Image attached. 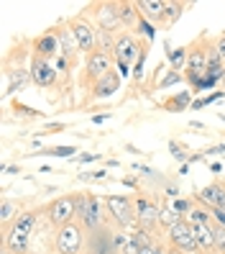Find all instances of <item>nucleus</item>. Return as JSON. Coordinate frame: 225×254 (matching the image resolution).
I'll return each instance as SVG.
<instances>
[{
  "label": "nucleus",
  "instance_id": "obj_1",
  "mask_svg": "<svg viewBox=\"0 0 225 254\" xmlns=\"http://www.w3.org/2000/svg\"><path fill=\"white\" fill-rule=\"evenodd\" d=\"M41 208H31V211H21L18 218L3 229V249L8 254H28V244H31V234L39 226Z\"/></svg>",
  "mask_w": 225,
  "mask_h": 254
},
{
  "label": "nucleus",
  "instance_id": "obj_2",
  "mask_svg": "<svg viewBox=\"0 0 225 254\" xmlns=\"http://www.w3.org/2000/svg\"><path fill=\"white\" fill-rule=\"evenodd\" d=\"M54 254H85L87 249V229L77 221L54 231Z\"/></svg>",
  "mask_w": 225,
  "mask_h": 254
},
{
  "label": "nucleus",
  "instance_id": "obj_3",
  "mask_svg": "<svg viewBox=\"0 0 225 254\" xmlns=\"http://www.w3.org/2000/svg\"><path fill=\"white\" fill-rule=\"evenodd\" d=\"M77 211H80V192H69V195H59L56 200H51L44 208V216L54 229H62L67 223L77 221Z\"/></svg>",
  "mask_w": 225,
  "mask_h": 254
},
{
  "label": "nucleus",
  "instance_id": "obj_4",
  "mask_svg": "<svg viewBox=\"0 0 225 254\" xmlns=\"http://www.w3.org/2000/svg\"><path fill=\"white\" fill-rule=\"evenodd\" d=\"M105 211L113 218V226L118 229L136 226V200H131L128 195H108L105 198Z\"/></svg>",
  "mask_w": 225,
  "mask_h": 254
},
{
  "label": "nucleus",
  "instance_id": "obj_5",
  "mask_svg": "<svg viewBox=\"0 0 225 254\" xmlns=\"http://www.w3.org/2000/svg\"><path fill=\"white\" fill-rule=\"evenodd\" d=\"M102 211H105V203H100V198L97 195H92V192H80V211H77V218H80V223L87 229V234L90 231H97L100 226H105V216H102Z\"/></svg>",
  "mask_w": 225,
  "mask_h": 254
},
{
  "label": "nucleus",
  "instance_id": "obj_6",
  "mask_svg": "<svg viewBox=\"0 0 225 254\" xmlns=\"http://www.w3.org/2000/svg\"><path fill=\"white\" fill-rule=\"evenodd\" d=\"M143 47L138 44V39L128 34V31H118L115 34V44H113V59L115 67H131L133 62H138Z\"/></svg>",
  "mask_w": 225,
  "mask_h": 254
},
{
  "label": "nucleus",
  "instance_id": "obj_7",
  "mask_svg": "<svg viewBox=\"0 0 225 254\" xmlns=\"http://www.w3.org/2000/svg\"><path fill=\"white\" fill-rule=\"evenodd\" d=\"M67 28H69V34H72V39H74V44H77L80 52L92 54V52L97 49V26H92L85 16L69 18Z\"/></svg>",
  "mask_w": 225,
  "mask_h": 254
},
{
  "label": "nucleus",
  "instance_id": "obj_8",
  "mask_svg": "<svg viewBox=\"0 0 225 254\" xmlns=\"http://www.w3.org/2000/svg\"><path fill=\"white\" fill-rule=\"evenodd\" d=\"M167 244L169 247H177L179 252H184V254H197V242H194V229L187 223V218L182 221H177L174 226L167 231Z\"/></svg>",
  "mask_w": 225,
  "mask_h": 254
},
{
  "label": "nucleus",
  "instance_id": "obj_9",
  "mask_svg": "<svg viewBox=\"0 0 225 254\" xmlns=\"http://www.w3.org/2000/svg\"><path fill=\"white\" fill-rule=\"evenodd\" d=\"M85 72H87V80L90 82H100L105 74L113 72V54L102 52V49H95L92 54H87Z\"/></svg>",
  "mask_w": 225,
  "mask_h": 254
},
{
  "label": "nucleus",
  "instance_id": "obj_10",
  "mask_svg": "<svg viewBox=\"0 0 225 254\" xmlns=\"http://www.w3.org/2000/svg\"><path fill=\"white\" fill-rule=\"evenodd\" d=\"M113 229L115 226L105 223V226H100L97 231H90L85 254H118L115 247H113Z\"/></svg>",
  "mask_w": 225,
  "mask_h": 254
},
{
  "label": "nucleus",
  "instance_id": "obj_11",
  "mask_svg": "<svg viewBox=\"0 0 225 254\" xmlns=\"http://www.w3.org/2000/svg\"><path fill=\"white\" fill-rule=\"evenodd\" d=\"M92 16L97 18V31H108V34L123 31V23H121V18H118L115 3H97V5H92Z\"/></svg>",
  "mask_w": 225,
  "mask_h": 254
},
{
  "label": "nucleus",
  "instance_id": "obj_12",
  "mask_svg": "<svg viewBox=\"0 0 225 254\" xmlns=\"http://www.w3.org/2000/svg\"><path fill=\"white\" fill-rule=\"evenodd\" d=\"M159 216H161V208L154 200H148V198L136 200V226L138 229L156 231L159 229Z\"/></svg>",
  "mask_w": 225,
  "mask_h": 254
},
{
  "label": "nucleus",
  "instance_id": "obj_13",
  "mask_svg": "<svg viewBox=\"0 0 225 254\" xmlns=\"http://www.w3.org/2000/svg\"><path fill=\"white\" fill-rule=\"evenodd\" d=\"M31 82L39 85V87H51L56 82V69L51 62H46V59H41V57H34V62H31Z\"/></svg>",
  "mask_w": 225,
  "mask_h": 254
},
{
  "label": "nucleus",
  "instance_id": "obj_14",
  "mask_svg": "<svg viewBox=\"0 0 225 254\" xmlns=\"http://www.w3.org/2000/svg\"><path fill=\"white\" fill-rule=\"evenodd\" d=\"M194 200L207 205V208H225V183L215 180V183L205 185L197 195H194Z\"/></svg>",
  "mask_w": 225,
  "mask_h": 254
},
{
  "label": "nucleus",
  "instance_id": "obj_15",
  "mask_svg": "<svg viewBox=\"0 0 225 254\" xmlns=\"http://www.w3.org/2000/svg\"><path fill=\"white\" fill-rule=\"evenodd\" d=\"M34 49H36L34 57H41V59H46V62L62 54V52H59V36H54V34H44L41 39H36Z\"/></svg>",
  "mask_w": 225,
  "mask_h": 254
},
{
  "label": "nucleus",
  "instance_id": "obj_16",
  "mask_svg": "<svg viewBox=\"0 0 225 254\" xmlns=\"http://www.w3.org/2000/svg\"><path fill=\"white\" fill-rule=\"evenodd\" d=\"M136 5L148 23H164V0H138Z\"/></svg>",
  "mask_w": 225,
  "mask_h": 254
},
{
  "label": "nucleus",
  "instance_id": "obj_17",
  "mask_svg": "<svg viewBox=\"0 0 225 254\" xmlns=\"http://www.w3.org/2000/svg\"><path fill=\"white\" fill-rule=\"evenodd\" d=\"M118 87H121V74L110 72V74H105L100 82L92 85V98H110L113 93H118Z\"/></svg>",
  "mask_w": 225,
  "mask_h": 254
},
{
  "label": "nucleus",
  "instance_id": "obj_18",
  "mask_svg": "<svg viewBox=\"0 0 225 254\" xmlns=\"http://www.w3.org/2000/svg\"><path fill=\"white\" fill-rule=\"evenodd\" d=\"M115 10H118V18H121V23H123V28H128V26H138V21H141V13H138V5L136 3H115Z\"/></svg>",
  "mask_w": 225,
  "mask_h": 254
},
{
  "label": "nucleus",
  "instance_id": "obj_19",
  "mask_svg": "<svg viewBox=\"0 0 225 254\" xmlns=\"http://www.w3.org/2000/svg\"><path fill=\"white\" fill-rule=\"evenodd\" d=\"M213 223H215V221H213ZM213 223H210V226H192V229H194V242H197V249H200L202 254H213V244H215Z\"/></svg>",
  "mask_w": 225,
  "mask_h": 254
},
{
  "label": "nucleus",
  "instance_id": "obj_20",
  "mask_svg": "<svg viewBox=\"0 0 225 254\" xmlns=\"http://www.w3.org/2000/svg\"><path fill=\"white\" fill-rule=\"evenodd\" d=\"M187 223L189 226H210V223H213V211L202 203H194V208L187 216Z\"/></svg>",
  "mask_w": 225,
  "mask_h": 254
},
{
  "label": "nucleus",
  "instance_id": "obj_21",
  "mask_svg": "<svg viewBox=\"0 0 225 254\" xmlns=\"http://www.w3.org/2000/svg\"><path fill=\"white\" fill-rule=\"evenodd\" d=\"M18 213H21L18 203H13V200L3 198V203H0V221H3V229H5V226H10V223L18 218Z\"/></svg>",
  "mask_w": 225,
  "mask_h": 254
},
{
  "label": "nucleus",
  "instance_id": "obj_22",
  "mask_svg": "<svg viewBox=\"0 0 225 254\" xmlns=\"http://www.w3.org/2000/svg\"><path fill=\"white\" fill-rule=\"evenodd\" d=\"M194 203H197L194 198H172V200H169V208H172V211H174L177 216L187 218V216H189V211L194 208Z\"/></svg>",
  "mask_w": 225,
  "mask_h": 254
},
{
  "label": "nucleus",
  "instance_id": "obj_23",
  "mask_svg": "<svg viewBox=\"0 0 225 254\" xmlns=\"http://www.w3.org/2000/svg\"><path fill=\"white\" fill-rule=\"evenodd\" d=\"M31 80V72H23V69H16V72H10V82H8V90L5 95H13L16 90H21V87Z\"/></svg>",
  "mask_w": 225,
  "mask_h": 254
},
{
  "label": "nucleus",
  "instance_id": "obj_24",
  "mask_svg": "<svg viewBox=\"0 0 225 254\" xmlns=\"http://www.w3.org/2000/svg\"><path fill=\"white\" fill-rule=\"evenodd\" d=\"M187 57H189V47H177V49H172L169 52V64H172V69H182V67H187Z\"/></svg>",
  "mask_w": 225,
  "mask_h": 254
},
{
  "label": "nucleus",
  "instance_id": "obj_25",
  "mask_svg": "<svg viewBox=\"0 0 225 254\" xmlns=\"http://www.w3.org/2000/svg\"><path fill=\"white\" fill-rule=\"evenodd\" d=\"M184 13V3H167L164 0V23H174Z\"/></svg>",
  "mask_w": 225,
  "mask_h": 254
},
{
  "label": "nucleus",
  "instance_id": "obj_26",
  "mask_svg": "<svg viewBox=\"0 0 225 254\" xmlns=\"http://www.w3.org/2000/svg\"><path fill=\"white\" fill-rule=\"evenodd\" d=\"M177 221H182V216H177L172 208L167 205V208H161V216H159V229H164V231H169Z\"/></svg>",
  "mask_w": 225,
  "mask_h": 254
},
{
  "label": "nucleus",
  "instance_id": "obj_27",
  "mask_svg": "<svg viewBox=\"0 0 225 254\" xmlns=\"http://www.w3.org/2000/svg\"><path fill=\"white\" fill-rule=\"evenodd\" d=\"M213 236H215V244H213V254H225V229L213 223Z\"/></svg>",
  "mask_w": 225,
  "mask_h": 254
},
{
  "label": "nucleus",
  "instance_id": "obj_28",
  "mask_svg": "<svg viewBox=\"0 0 225 254\" xmlns=\"http://www.w3.org/2000/svg\"><path fill=\"white\" fill-rule=\"evenodd\" d=\"M136 28H138V34H143V36H146V41H154V36H156V34H154V23H148V21L141 16V21H138V26H136Z\"/></svg>",
  "mask_w": 225,
  "mask_h": 254
},
{
  "label": "nucleus",
  "instance_id": "obj_29",
  "mask_svg": "<svg viewBox=\"0 0 225 254\" xmlns=\"http://www.w3.org/2000/svg\"><path fill=\"white\" fill-rule=\"evenodd\" d=\"M177 82H182V72H177V69H172L167 77H164L159 85H161V90H167V87H172V85H177Z\"/></svg>",
  "mask_w": 225,
  "mask_h": 254
},
{
  "label": "nucleus",
  "instance_id": "obj_30",
  "mask_svg": "<svg viewBox=\"0 0 225 254\" xmlns=\"http://www.w3.org/2000/svg\"><path fill=\"white\" fill-rule=\"evenodd\" d=\"M189 103V93H182V95H177V98H172L169 103H167V111H174V108H184Z\"/></svg>",
  "mask_w": 225,
  "mask_h": 254
},
{
  "label": "nucleus",
  "instance_id": "obj_31",
  "mask_svg": "<svg viewBox=\"0 0 225 254\" xmlns=\"http://www.w3.org/2000/svg\"><path fill=\"white\" fill-rule=\"evenodd\" d=\"M46 154H51V157H72V154H77V149L74 146H54Z\"/></svg>",
  "mask_w": 225,
  "mask_h": 254
},
{
  "label": "nucleus",
  "instance_id": "obj_32",
  "mask_svg": "<svg viewBox=\"0 0 225 254\" xmlns=\"http://www.w3.org/2000/svg\"><path fill=\"white\" fill-rule=\"evenodd\" d=\"M105 175H108V172H102V170H97V172H85V175H80V180H85V183H102Z\"/></svg>",
  "mask_w": 225,
  "mask_h": 254
},
{
  "label": "nucleus",
  "instance_id": "obj_33",
  "mask_svg": "<svg viewBox=\"0 0 225 254\" xmlns=\"http://www.w3.org/2000/svg\"><path fill=\"white\" fill-rule=\"evenodd\" d=\"M210 211H213V221L225 229V208H210Z\"/></svg>",
  "mask_w": 225,
  "mask_h": 254
},
{
  "label": "nucleus",
  "instance_id": "obj_34",
  "mask_svg": "<svg viewBox=\"0 0 225 254\" xmlns=\"http://www.w3.org/2000/svg\"><path fill=\"white\" fill-rule=\"evenodd\" d=\"M169 149H172L174 159H179V162H184V159H187V154L182 152V149H179V144H177V141H169Z\"/></svg>",
  "mask_w": 225,
  "mask_h": 254
},
{
  "label": "nucleus",
  "instance_id": "obj_35",
  "mask_svg": "<svg viewBox=\"0 0 225 254\" xmlns=\"http://www.w3.org/2000/svg\"><path fill=\"white\" fill-rule=\"evenodd\" d=\"M121 254H141V247H138V244H136V242H133V239H131V242H128V244L123 247V252H121Z\"/></svg>",
  "mask_w": 225,
  "mask_h": 254
},
{
  "label": "nucleus",
  "instance_id": "obj_36",
  "mask_svg": "<svg viewBox=\"0 0 225 254\" xmlns=\"http://www.w3.org/2000/svg\"><path fill=\"white\" fill-rule=\"evenodd\" d=\"M215 47H218V52H220V57H223V62H225V31L215 39Z\"/></svg>",
  "mask_w": 225,
  "mask_h": 254
},
{
  "label": "nucleus",
  "instance_id": "obj_37",
  "mask_svg": "<svg viewBox=\"0 0 225 254\" xmlns=\"http://www.w3.org/2000/svg\"><path fill=\"white\" fill-rule=\"evenodd\" d=\"M95 159H100V154H82L80 157V162H95Z\"/></svg>",
  "mask_w": 225,
  "mask_h": 254
},
{
  "label": "nucleus",
  "instance_id": "obj_38",
  "mask_svg": "<svg viewBox=\"0 0 225 254\" xmlns=\"http://www.w3.org/2000/svg\"><path fill=\"white\" fill-rule=\"evenodd\" d=\"M141 254H156V242H154L151 247H143V249H141Z\"/></svg>",
  "mask_w": 225,
  "mask_h": 254
},
{
  "label": "nucleus",
  "instance_id": "obj_39",
  "mask_svg": "<svg viewBox=\"0 0 225 254\" xmlns=\"http://www.w3.org/2000/svg\"><path fill=\"white\" fill-rule=\"evenodd\" d=\"M3 254H8V252H5V249H3Z\"/></svg>",
  "mask_w": 225,
  "mask_h": 254
}]
</instances>
